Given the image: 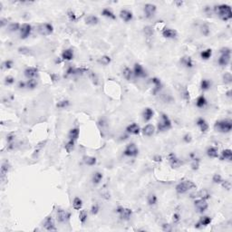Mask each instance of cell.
<instances>
[{
  "mask_svg": "<svg viewBox=\"0 0 232 232\" xmlns=\"http://www.w3.org/2000/svg\"><path fill=\"white\" fill-rule=\"evenodd\" d=\"M216 10L219 14V15L220 17V18L224 20V21H227V20H229L232 17V13H231V8L229 5H219L217 7H216Z\"/></svg>",
  "mask_w": 232,
  "mask_h": 232,
  "instance_id": "1",
  "label": "cell"
},
{
  "mask_svg": "<svg viewBox=\"0 0 232 232\" xmlns=\"http://www.w3.org/2000/svg\"><path fill=\"white\" fill-rule=\"evenodd\" d=\"M197 188L196 184L192 182L191 180H183V181L179 182L177 186H176V191L179 194H183L185 192H187L188 190Z\"/></svg>",
  "mask_w": 232,
  "mask_h": 232,
  "instance_id": "2",
  "label": "cell"
},
{
  "mask_svg": "<svg viewBox=\"0 0 232 232\" xmlns=\"http://www.w3.org/2000/svg\"><path fill=\"white\" fill-rule=\"evenodd\" d=\"M232 129V122L230 120H222L215 123V130L219 132H229Z\"/></svg>",
  "mask_w": 232,
  "mask_h": 232,
  "instance_id": "3",
  "label": "cell"
},
{
  "mask_svg": "<svg viewBox=\"0 0 232 232\" xmlns=\"http://www.w3.org/2000/svg\"><path fill=\"white\" fill-rule=\"evenodd\" d=\"M171 128H172L171 120H170L168 115H166L165 113H162L161 116V121L159 122V124H158V130L160 132H165V131H168L169 129Z\"/></svg>",
  "mask_w": 232,
  "mask_h": 232,
  "instance_id": "4",
  "label": "cell"
},
{
  "mask_svg": "<svg viewBox=\"0 0 232 232\" xmlns=\"http://www.w3.org/2000/svg\"><path fill=\"white\" fill-rule=\"evenodd\" d=\"M221 56L219 59V64L221 66H226L228 65L229 61H230V49L228 47H224L220 50Z\"/></svg>",
  "mask_w": 232,
  "mask_h": 232,
  "instance_id": "5",
  "label": "cell"
},
{
  "mask_svg": "<svg viewBox=\"0 0 232 232\" xmlns=\"http://www.w3.org/2000/svg\"><path fill=\"white\" fill-rule=\"evenodd\" d=\"M38 33L42 35H49L53 33L54 31V27L53 25L51 24H48V23H44V24H41L39 25L38 27Z\"/></svg>",
  "mask_w": 232,
  "mask_h": 232,
  "instance_id": "6",
  "label": "cell"
},
{
  "mask_svg": "<svg viewBox=\"0 0 232 232\" xmlns=\"http://www.w3.org/2000/svg\"><path fill=\"white\" fill-rule=\"evenodd\" d=\"M138 153H139V150L134 143L128 144L124 152H123V154L128 157H135L138 155Z\"/></svg>",
  "mask_w": 232,
  "mask_h": 232,
  "instance_id": "7",
  "label": "cell"
},
{
  "mask_svg": "<svg viewBox=\"0 0 232 232\" xmlns=\"http://www.w3.org/2000/svg\"><path fill=\"white\" fill-rule=\"evenodd\" d=\"M116 212L120 215L121 219L128 220L132 215V210L128 208H123V207H118L116 209Z\"/></svg>",
  "mask_w": 232,
  "mask_h": 232,
  "instance_id": "8",
  "label": "cell"
},
{
  "mask_svg": "<svg viewBox=\"0 0 232 232\" xmlns=\"http://www.w3.org/2000/svg\"><path fill=\"white\" fill-rule=\"evenodd\" d=\"M156 6L153 4H146L144 6V14L147 18H152L156 13Z\"/></svg>",
  "mask_w": 232,
  "mask_h": 232,
  "instance_id": "9",
  "label": "cell"
},
{
  "mask_svg": "<svg viewBox=\"0 0 232 232\" xmlns=\"http://www.w3.org/2000/svg\"><path fill=\"white\" fill-rule=\"evenodd\" d=\"M56 217H57V220L61 223H64L66 222L69 218H70V214L68 212H66L64 209H58L57 211H56Z\"/></svg>",
  "mask_w": 232,
  "mask_h": 232,
  "instance_id": "10",
  "label": "cell"
},
{
  "mask_svg": "<svg viewBox=\"0 0 232 232\" xmlns=\"http://www.w3.org/2000/svg\"><path fill=\"white\" fill-rule=\"evenodd\" d=\"M194 205H195L196 209H197L198 211L200 213L204 212V211L208 209V203H207V201H206L205 199H199L195 200Z\"/></svg>",
  "mask_w": 232,
  "mask_h": 232,
  "instance_id": "11",
  "label": "cell"
},
{
  "mask_svg": "<svg viewBox=\"0 0 232 232\" xmlns=\"http://www.w3.org/2000/svg\"><path fill=\"white\" fill-rule=\"evenodd\" d=\"M168 161H169L170 164H171V166L172 168H178L182 164V162L180 161V160L176 155H175L174 153H170L169 154Z\"/></svg>",
  "mask_w": 232,
  "mask_h": 232,
  "instance_id": "12",
  "label": "cell"
},
{
  "mask_svg": "<svg viewBox=\"0 0 232 232\" xmlns=\"http://www.w3.org/2000/svg\"><path fill=\"white\" fill-rule=\"evenodd\" d=\"M31 31H32V27H31L29 24L22 25L21 28H20V35H21V38L23 39L27 38L31 34Z\"/></svg>",
  "mask_w": 232,
  "mask_h": 232,
  "instance_id": "13",
  "label": "cell"
},
{
  "mask_svg": "<svg viewBox=\"0 0 232 232\" xmlns=\"http://www.w3.org/2000/svg\"><path fill=\"white\" fill-rule=\"evenodd\" d=\"M44 227L46 230L48 231H55L56 228L55 225V220L52 217H47L45 219V222H44Z\"/></svg>",
  "mask_w": 232,
  "mask_h": 232,
  "instance_id": "14",
  "label": "cell"
},
{
  "mask_svg": "<svg viewBox=\"0 0 232 232\" xmlns=\"http://www.w3.org/2000/svg\"><path fill=\"white\" fill-rule=\"evenodd\" d=\"M133 73H134L135 76L137 77H145L146 73L144 71L143 67L140 64H134V69H133Z\"/></svg>",
  "mask_w": 232,
  "mask_h": 232,
  "instance_id": "15",
  "label": "cell"
},
{
  "mask_svg": "<svg viewBox=\"0 0 232 232\" xmlns=\"http://www.w3.org/2000/svg\"><path fill=\"white\" fill-rule=\"evenodd\" d=\"M38 73V69L35 67H28L25 70V75L27 77L28 79H34L35 76H37Z\"/></svg>",
  "mask_w": 232,
  "mask_h": 232,
  "instance_id": "16",
  "label": "cell"
},
{
  "mask_svg": "<svg viewBox=\"0 0 232 232\" xmlns=\"http://www.w3.org/2000/svg\"><path fill=\"white\" fill-rule=\"evenodd\" d=\"M126 131L129 133H131V134L137 135V134L140 133V127H139V125L137 124V123L133 122V123H132V124H130L126 128Z\"/></svg>",
  "mask_w": 232,
  "mask_h": 232,
  "instance_id": "17",
  "label": "cell"
},
{
  "mask_svg": "<svg viewBox=\"0 0 232 232\" xmlns=\"http://www.w3.org/2000/svg\"><path fill=\"white\" fill-rule=\"evenodd\" d=\"M120 17L123 20V21H125V22H129V21H131V20L132 19V13L130 12V11H128V10H125V9H123L122 10V11L120 12Z\"/></svg>",
  "mask_w": 232,
  "mask_h": 232,
  "instance_id": "18",
  "label": "cell"
},
{
  "mask_svg": "<svg viewBox=\"0 0 232 232\" xmlns=\"http://www.w3.org/2000/svg\"><path fill=\"white\" fill-rule=\"evenodd\" d=\"M153 114H154V112L151 109V108H146L142 112L143 120L145 122H149L153 117Z\"/></svg>",
  "mask_w": 232,
  "mask_h": 232,
  "instance_id": "19",
  "label": "cell"
},
{
  "mask_svg": "<svg viewBox=\"0 0 232 232\" xmlns=\"http://www.w3.org/2000/svg\"><path fill=\"white\" fill-rule=\"evenodd\" d=\"M154 131H155V128H154L153 125L147 124L142 129V133H143V135H145V136H152L154 133Z\"/></svg>",
  "mask_w": 232,
  "mask_h": 232,
  "instance_id": "20",
  "label": "cell"
},
{
  "mask_svg": "<svg viewBox=\"0 0 232 232\" xmlns=\"http://www.w3.org/2000/svg\"><path fill=\"white\" fill-rule=\"evenodd\" d=\"M162 35L166 38H175L177 37V32L175 30L166 28L162 32Z\"/></svg>",
  "mask_w": 232,
  "mask_h": 232,
  "instance_id": "21",
  "label": "cell"
},
{
  "mask_svg": "<svg viewBox=\"0 0 232 232\" xmlns=\"http://www.w3.org/2000/svg\"><path fill=\"white\" fill-rule=\"evenodd\" d=\"M197 125L199 127L201 132H206L209 129L208 122H206L203 118H199V119L197 120Z\"/></svg>",
  "mask_w": 232,
  "mask_h": 232,
  "instance_id": "22",
  "label": "cell"
},
{
  "mask_svg": "<svg viewBox=\"0 0 232 232\" xmlns=\"http://www.w3.org/2000/svg\"><path fill=\"white\" fill-rule=\"evenodd\" d=\"M180 63H181L185 67L187 68H191L193 66V62L192 59L189 57V56H183L180 60Z\"/></svg>",
  "mask_w": 232,
  "mask_h": 232,
  "instance_id": "23",
  "label": "cell"
},
{
  "mask_svg": "<svg viewBox=\"0 0 232 232\" xmlns=\"http://www.w3.org/2000/svg\"><path fill=\"white\" fill-rule=\"evenodd\" d=\"M62 57H63L64 60L66 61H70L74 58V52L72 49H66L64 50L63 54H62Z\"/></svg>",
  "mask_w": 232,
  "mask_h": 232,
  "instance_id": "24",
  "label": "cell"
},
{
  "mask_svg": "<svg viewBox=\"0 0 232 232\" xmlns=\"http://www.w3.org/2000/svg\"><path fill=\"white\" fill-rule=\"evenodd\" d=\"M221 160H227V161H231L232 159V152L229 149H227V150H224L222 152H221Z\"/></svg>",
  "mask_w": 232,
  "mask_h": 232,
  "instance_id": "25",
  "label": "cell"
},
{
  "mask_svg": "<svg viewBox=\"0 0 232 232\" xmlns=\"http://www.w3.org/2000/svg\"><path fill=\"white\" fill-rule=\"evenodd\" d=\"M98 22H99V19L96 17H94V15H89V17H87L85 19V23L90 25H95L98 24Z\"/></svg>",
  "mask_w": 232,
  "mask_h": 232,
  "instance_id": "26",
  "label": "cell"
},
{
  "mask_svg": "<svg viewBox=\"0 0 232 232\" xmlns=\"http://www.w3.org/2000/svg\"><path fill=\"white\" fill-rule=\"evenodd\" d=\"M102 15H104V17H108V18H110V19H115L116 18L115 15L113 14V12L112 11L111 9H109V8H104L102 11Z\"/></svg>",
  "mask_w": 232,
  "mask_h": 232,
  "instance_id": "27",
  "label": "cell"
},
{
  "mask_svg": "<svg viewBox=\"0 0 232 232\" xmlns=\"http://www.w3.org/2000/svg\"><path fill=\"white\" fill-rule=\"evenodd\" d=\"M151 82H152V84H153L154 86H155L154 92H156L161 90V88H162V82H161V80H160V79L156 78V77H153V78L151 79Z\"/></svg>",
  "mask_w": 232,
  "mask_h": 232,
  "instance_id": "28",
  "label": "cell"
},
{
  "mask_svg": "<svg viewBox=\"0 0 232 232\" xmlns=\"http://www.w3.org/2000/svg\"><path fill=\"white\" fill-rule=\"evenodd\" d=\"M9 169H10V165L7 162H5L2 163L1 165V177L2 178H4L7 174V172H9Z\"/></svg>",
  "mask_w": 232,
  "mask_h": 232,
  "instance_id": "29",
  "label": "cell"
},
{
  "mask_svg": "<svg viewBox=\"0 0 232 232\" xmlns=\"http://www.w3.org/2000/svg\"><path fill=\"white\" fill-rule=\"evenodd\" d=\"M78 136H79V129L78 128H74L72 129L69 132V139L70 140H74V141H76L77 139H78Z\"/></svg>",
  "mask_w": 232,
  "mask_h": 232,
  "instance_id": "30",
  "label": "cell"
},
{
  "mask_svg": "<svg viewBox=\"0 0 232 232\" xmlns=\"http://www.w3.org/2000/svg\"><path fill=\"white\" fill-rule=\"evenodd\" d=\"M211 222V219L209 217H207V216H205V217H202L201 219H200L199 220V222L196 225V227L197 228H199V226H207L209 225V223Z\"/></svg>",
  "mask_w": 232,
  "mask_h": 232,
  "instance_id": "31",
  "label": "cell"
},
{
  "mask_svg": "<svg viewBox=\"0 0 232 232\" xmlns=\"http://www.w3.org/2000/svg\"><path fill=\"white\" fill-rule=\"evenodd\" d=\"M207 154L210 158H217L218 157V149L215 147H209L207 150Z\"/></svg>",
  "mask_w": 232,
  "mask_h": 232,
  "instance_id": "32",
  "label": "cell"
},
{
  "mask_svg": "<svg viewBox=\"0 0 232 232\" xmlns=\"http://www.w3.org/2000/svg\"><path fill=\"white\" fill-rule=\"evenodd\" d=\"M102 179V174L99 172H96L92 175V182L94 184H99Z\"/></svg>",
  "mask_w": 232,
  "mask_h": 232,
  "instance_id": "33",
  "label": "cell"
},
{
  "mask_svg": "<svg viewBox=\"0 0 232 232\" xmlns=\"http://www.w3.org/2000/svg\"><path fill=\"white\" fill-rule=\"evenodd\" d=\"M206 104H207V100H206V98L203 95L199 96L197 99V102H196V105H197L199 108H203Z\"/></svg>",
  "mask_w": 232,
  "mask_h": 232,
  "instance_id": "34",
  "label": "cell"
},
{
  "mask_svg": "<svg viewBox=\"0 0 232 232\" xmlns=\"http://www.w3.org/2000/svg\"><path fill=\"white\" fill-rule=\"evenodd\" d=\"M84 162L85 164L89 165V166H92V165H94L96 163V158L91 157V156H84Z\"/></svg>",
  "mask_w": 232,
  "mask_h": 232,
  "instance_id": "35",
  "label": "cell"
},
{
  "mask_svg": "<svg viewBox=\"0 0 232 232\" xmlns=\"http://www.w3.org/2000/svg\"><path fill=\"white\" fill-rule=\"evenodd\" d=\"M211 55H212V50L211 49H206L200 53V56L204 60H208L209 58H210Z\"/></svg>",
  "mask_w": 232,
  "mask_h": 232,
  "instance_id": "36",
  "label": "cell"
},
{
  "mask_svg": "<svg viewBox=\"0 0 232 232\" xmlns=\"http://www.w3.org/2000/svg\"><path fill=\"white\" fill-rule=\"evenodd\" d=\"M148 204L149 205H155L157 203V196L154 194V193H151V194H149L148 196Z\"/></svg>",
  "mask_w": 232,
  "mask_h": 232,
  "instance_id": "37",
  "label": "cell"
},
{
  "mask_svg": "<svg viewBox=\"0 0 232 232\" xmlns=\"http://www.w3.org/2000/svg\"><path fill=\"white\" fill-rule=\"evenodd\" d=\"M74 143H75V141H74V140H69L68 142H67V143L65 144V150H66V152H67L68 153H70L72 151L74 150Z\"/></svg>",
  "mask_w": 232,
  "mask_h": 232,
  "instance_id": "38",
  "label": "cell"
},
{
  "mask_svg": "<svg viewBox=\"0 0 232 232\" xmlns=\"http://www.w3.org/2000/svg\"><path fill=\"white\" fill-rule=\"evenodd\" d=\"M132 74H133L132 71L129 67H125L122 71V74H123V76H124V78L126 80H130L132 78Z\"/></svg>",
  "mask_w": 232,
  "mask_h": 232,
  "instance_id": "39",
  "label": "cell"
},
{
  "mask_svg": "<svg viewBox=\"0 0 232 232\" xmlns=\"http://www.w3.org/2000/svg\"><path fill=\"white\" fill-rule=\"evenodd\" d=\"M211 86V82L209 80H207V79H204L201 81V84H200V87H201V89L203 91H206V90H209Z\"/></svg>",
  "mask_w": 232,
  "mask_h": 232,
  "instance_id": "40",
  "label": "cell"
},
{
  "mask_svg": "<svg viewBox=\"0 0 232 232\" xmlns=\"http://www.w3.org/2000/svg\"><path fill=\"white\" fill-rule=\"evenodd\" d=\"M88 75H89V78L92 80V84L97 85L98 84V76L95 73H94V72H92V71H88Z\"/></svg>",
  "mask_w": 232,
  "mask_h": 232,
  "instance_id": "41",
  "label": "cell"
},
{
  "mask_svg": "<svg viewBox=\"0 0 232 232\" xmlns=\"http://www.w3.org/2000/svg\"><path fill=\"white\" fill-rule=\"evenodd\" d=\"M82 199L78 197L74 198V202H73V206H74V209H80L82 208Z\"/></svg>",
  "mask_w": 232,
  "mask_h": 232,
  "instance_id": "42",
  "label": "cell"
},
{
  "mask_svg": "<svg viewBox=\"0 0 232 232\" xmlns=\"http://www.w3.org/2000/svg\"><path fill=\"white\" fill-rule=\"evenodd\" d=\"M153 33H154V31H153V28L152 27H144V34H145L146 35V37L147 38H151L152 37V35H153Z\"/></svg>",
  "mask_w": 232,
  "mask_h": 232,
  "instance_id": "43",
  "label": "cell"
},
{
  "mask_svg": "<svg viewBox=\"0 0 232 232\" xmlns=\"http://www.w3.org/2000/svg\"><path fill=\"white\" fill-rule=\"evenodd\" d=\"M98 62H99L100 64H104V65H107V64H109L111 63V58H110V56H108V55H104V56H102L99 60H98Z\"/></svg>",
  "mask_w": 232,
  "mask_h": 232,
  "instance_id": "44",
  "label": "cell"
},
{
  "mask_svg": "<svg viewBox=\"0 0 232 232\" xmlns=\"http://www.w3.org/2000/svg\"><path fill=\"white\" fill-rule=\"evenodd\" d=\"M37 86V82L35 79H29L27 82V87L29 89H35Z\"/></svg>",
  "mask_w": 232,
  "mask_h": 232,
  "instance_id": "45",
  "label": "cell"
},
{
  "mask_svg": "<svg viewBox=\"0 0 232 232\" xmlns=\"http://www.w3.org/2000/svg\"><path fill=\"white\" fill-rule=\"evenodd\" d=\"M13 62L11 60H7L5 61L4 63L2 64V69H6V70H8L10 68L13 67Z\"/></svg>",
  "mask_w": 232,
  "mask_h": 232,
  "instance_id": "46",
  "label": "cell"
},
{
  "mask_svg": "<svg viewBox=\"0 0 232 232\" xmlns=\"http://www.w3.org/2000/svg\"><path fill=\"white\" fill-rule=\"evenodd\" d=\"M20 28L21 27H20V25L18 23H12V24H10L8 27L9 31H11V32H15V31L20 30Z\"/></svg>",
  "mask_w": 232,
  "mask_h": 232,
  "instance_id": "47",
  "label": "cell"
},
{
  "mask_svg": "<svg viewBox=\"0 0 232 232\" xmlns=\"http://www.w3.org/2000/svg\"><path fill=\"white\" fill-rule=\"evenodd\" d=\"M70 105V102L68 100H63V101H60L58 102V104H56V106H57L58 108H66V107H68Z\"/></svg>",
  "mask_w": 232,
  "mask_h": 232,
  "instance_id": "48",
  "label": "cell"
},
{
  "mask_svg": "<svg viewBox=\"0 0 232 232\" xmlns=\"http://www.w3.org/2000/svg\"><path fill=\"white\" fill-rule=\"evenodd\" d=\"M200 30H201V33L206 35V37H208V35H209V25H201V27H200Z\"/></svg>",
  "mask_w": 232,
  "mask_h": 232,
  "instance_id": "49",
  "label": "cell"
},
{
  "mask_svg": "<svg viewBox=\"0 0 232 232\" xmlns=\"http://www.w3.org/2000/svg\"><path fill=\"white\" fill-rule=\"evenodd\" d=\"M79 219L82 223H84L87 219V212L86 210H82L79 214Z\"/></svg>",
  "mask_w": 232,
  "mask_h": 232,
  "instance_id": "50",
  "label": "cell"
},
{
  "mask_svg": "<svg viewBox=\"0 0 232 232\" xmlns=\"http://www.w3.org/2000/svg\"><path fill=\"white\" fill-rule=\"evenodd\" d=\"M18 52L20 54H23V55H32V52H31V50L27 47H20L18 48Z\"/></svg>",
  "mask_w": 232,
  "mask_h": 232,
  "instance_id": "51",
  "label": "cell"
},
{
  "mask_svg": "<svg viewBox=\"0 0 232 232\" xmlns=\"http://www.w3.org/2000/svg\"><path fill=\"white\" fill-rule=\"evenodd\" d=\"M99 209H100V208H99V205H98V204H94V205L92 206L91 212H92V215H96L98 212H99Z\"/></svg>",
  "mask_w": 232,
  "mask_h": 232,
  "instance_id": "52",
  "label": "cell"
},
{
  "mask_svg": "<svg viewBox=\"0 0 232 232\" xmlns=\"http://www.w3.org/2000/svg\"><path fill=\"white\" fill-rule=\"evenodd\" d=\"M223 79H224V82H227V84H230L232 81V76L230 73H226L223 76Z\"/></svg>",
  "mask_w": 232,
  "mask_h": 232,
  "instance_id": "53",
  "label": "cell"
},
{
  "mask_svg": "<svg viewBox=\"0 0 232 232\" xmlns=\"http://www.w3.org/2000/svg\"><path fill=\"white\" fill-rule=\"evenodd\" d=\"M212 180L215 183H221V182H222V178H221V176L219 174H214Z\"/></svg>",
  "mask_w": 232,
  "mask_h": 232,
  "instance_id": "54",
  "label": "cell"
},
{
  "mask_svg": "<svg viewBox=\"0 0 232 232\" xmlns=\"http://www.w3.org/2000/svg\"><path fill=\"white\" fill-rule=\"evenodd\" d=\"M67 15H68V17H69V19H70V21L74 22L75 20H76V15H74V13L73 11H71V10H69V11H68Z\"/></svg>",
  "mask_w": 232,
  "mask_h": 232,
  "instance_id": "55",
  "label": "cell"
},
{
  "mask_svg": "<svg viewBox=\"0 0 232 232\" xmlns=\"http://www.w3.org/2000/svg\"><path fill=\"white\" fill-rule=\"evenodd\" d=\"M221 183H222V186H223L225 189H227L228 190L230 189V188H231V183H230L229 180H224V181L222 180V182H221Z\"/></svg>",
  "mask_w": 232,
  "mask_h": 232,
  "instance_id": "56",
  "label": "cell"
},
{
  "mask_svg": "<svg viewBox=\"0 0 232 232\" xmlns=\"http://www.w3.org/2000/svg\"><path fill=\"white\" fill-rule=\"evenodd\" d=\"M14 82H15V79L13 78L12 76H7V77H6V79H5V84H7V85L12 84Z\"/></svg>",
  "mask_w": 232,
  "mask_h": 232,
  "instance_id": "57",
  "label": "cell"
},
{
  "mask_svg": "<svg viewBox=\"0 0 232 232\" xmlns=\"http://www.w3.org/2000/svg\"><path fill=\"white\" fill-rule=\"evenodd\" d=\"M66 74L67 75H71V74H75V68L73 67V66H69L66 70Z\"/></svg>",
  "mask_w": 232,
  "mask_h": 232,
  "instance_id": "58",
  "label": "cell"
},
{
  "mask_svg": "<svg viewBox=\"0 0 232 232\" xmlns=\"http://www.w3.org/2000/svg\"><path fill=\"white\" fill-rule=\"evenodd\" d=\"M162 229L164 231H172V230L171 225H169V224H163L162 225Z\"/></svg>",
  "mask_w": 232,
  "mask_h": 232,
  "instance_id": "59",
  "label": "cell"
},
{
  "mask_svg": "<svg viewBox=\"0 0 232 232\" xmlns=\"http://www.w3.org/2000/svg\"><path fill=\"white\" fill-rule=\"evenodd\" d=\"M179 219H180V218H179V214H178V213H174V215H173V222H174V223H178L179 221Z\"/></svg>",
  "mask_w": 232,
  "mask_h": 232,
  "instance_id": "60",
  "label": "cell"
},
{
  "mask_svg": "<svg viewBox=\"0 0 232 232\" xmlns=\"http://www.w3.org/2000/svg\"><path fill=\"white\" fill-rule=\"evenodd\" d=\"M183 140H184V142H191V140H192V138H191V136H190L189 134H187V135L184 136Z\"/></svg>",
  "mask_w": 232,
  "mask_h": 232,
  "instance_id": "61",
  "label": "cell"
},
{
  "mask_svg": "<svg viewBox=\"0 0 232 232\" xmlns=\"http://www.w3.org/2000/svg\"><path fill=\"white\" fill-rule=\"evenodd\" d=\"M18 87H19V88H25V87H27V82H18Z\"/></svg>",
  "mask_w": 232,
  "mask_h": 232,
  "instance_id": "62",
  "label": "cell"
},
{
  "mask_svg": "<svg viewBox=\"0 0 232 232\" xmlns=\"http://www.w3.org/2000/svg\"><path fill=\"white\" fill-rule=\"evenodd\" d=\"M162 156H159V155H158V156H155V157L153 158L154 161H155V162H162Z\"/></svg>",
  "mask_w": 232,
  "mask_h": 232,
  "instance_id": "63",
  "label": "cell"
},
{
  "mask_svg": "<svg viewBox=\"0 0 232 232\" xmlns=\"http://www.w3.org/2000/svg\"><path fill=\"white\" fill-rule=\"evenodd\" d=\"M51 76H52V77H53V79H54V81H57V80L59 79V77H58L57 75H55V74H52V75H51Z\"/></svg>",
  "mask_w": 232,
  "mask_h": 232,
  "instance_id": "64",
  "label": "cell"
}]
</instances>
